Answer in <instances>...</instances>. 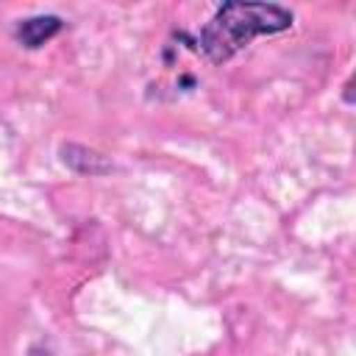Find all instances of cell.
<instances>
[{
    "mask_svg": "<svg viewBox=\"0 0 356 356\" xmlns=\"http://www.w3.org/2000/svg\"><path fill=\"white\" fill-rule=\"evenodd\" d=\"M292 11L275 3H222L197 36L209 61L222 64L261 33L292 28Z\"/></svg>",
    "mask_w": 356,
    "mask_h": 356,
    "instance_id": "obj_1",
    "label": "cell"
},
{
    "mask_svg": "<svg viewBox=\"0 0 356 356\" xmlns=\"http://www.w3.org/2000/svg\"><path fill=\"white\" fill-rule=\"evenodd\" d=\"M61 19L56 14H39L31 19H22L17 25V42L25 47H42L47 39H53L61 31Z\"/></svg>",
    "mask_w": 356,
    "mask_h": 356,
    "instance_id": "obj_2",
    "label": "cell"
}]
</instances>
